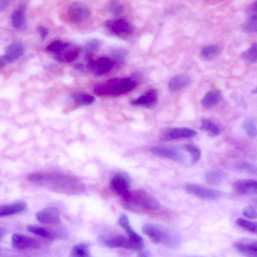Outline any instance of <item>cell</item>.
Returning <instances> with one entry per match:
<instances>
[{"label": "cell", "mask_w": 257, "mask_h": 257, "mask_svg": "<svg viewBox=\"0 0 257 257\" xmlns=\"http://www.w3.org/2000/svg\"><path fill=\"white\" fill-rule=\"evenodd\" d=\"M197 135L196 132L187 127H172L162 131L159 136L161 141H170L182 139L191 138Z\"/></svg>", "instance_id": "cell-8"}, {"label": "cell", "mask_w": 257, "mask_h": 257, "mask_svg": "<svg viewBox=\"0 0 257 257\" xmlns=\"http://www.w3.org/2000/svg\"><path fill=\"white\" fill-rule=\"evenodd\" d=\"M220 51L219 47L216 45H211L203 47L200 51V56L204 60H210L217 56Z\"/></svg>", "instance_id": "cell-28"}, {"label": "cell", "mask_w": 257, "mask_h": 257, "mask_svg": "<svg viewBox=\"0 0 257 257\" xmlns=\"http://www.w3.org/2000/svg\"><path fill=\"white\" fill-rule=\"evenodd\" d=\"M232 187L239 194H255L257 191V182L252 179H239L233 183Z\"/></svg>", "instance_id": "cell-17"}, {"label": "cell", "mask_w": 257, "mask_h": 257, "mask_svg": "<svg viewBox=\"0 0 257 257\" xmlns=\"http://www.w3.org/2000/svg\"><path fill=\"white\" fill-rule=\"evenodd\" d=\"M121 199L123 207L134 212L157 211L161 208L158 200L144 190L130 191L125 197Z\"/></svg>", "instance_id": "cell-3"}, {"label": "cell", "mask_w": 257, "mask_h": 257, "mask_svg": "<svg viewBox=\"0 0 257 257\" xmlns=\"http://www.w3.org/2000/svg\"><path fill=\"white\" fill-rule=\"evenodd\" d=\"M242 214L245 217L250 219L256 218L257 216L256 211L252 206H248L244 208Z\"/></svg>", "instance_id": "cell-41"}, {"label": "cell", "mask_w": 257, "mask_h": 257, "mask_svg": "<svg viewBox=\"0 0 257 257\" xmlns=\"http://www.w3.org/2000/svg\"><path fill=\"white\" fill-rule=\"evenodd\" d=\"M13 246L19 250L38 249L41 244L36 239L23 234L15 233L12 236Z\"/></svg>", "instance_id": "cell-14"}, {"label": "cell", "mask_w": 257, "mask_h": 257, "mask_svg": "<svg viewBox=\"0 0 257 257\" xmlns=\"http://www.w3.org/2000/svg\"><path fill=\"white\" fill-rule=\"evenodd\" d=\"M104 244L110 248H122L132 249V247L128 238L120 234L109 235L103 239Z\"/></svg>", "instance_id": "cell-18"}, {"label": "cell", "mask_w": 257, "mask_h": 257, "mask_svg": "<svg viewBox=\"0 0 257 257\" xmlns=\"http://www.w3.org/2000/svg\"><path fill=\"white\" fill-rule=\"evenodd\" d=\"M9 5V2L5 0H0V13L6 11Z\"/></svg>", "instance_id": "cell-44"}, {"label": "cell", "mask_w": 257, "mask_h": 257, "mask_svg": "<svg viewBox=\"0 0 257 257\" xmlns=\"http://www.w3.org/2000/svg\"><path fill=\"white\" fill-rule=\"evenodd\" d=\"M158 100L157 91L154 89H151L137 98L132 100L130 103L134 106L151 108L156 105Z\"/></svg>", "instance_id": "cell-16"}, {"label": "cell", "mask_w": 257, "mask_h": 257, "mask_svg": "<svg viewBox=\"0 0 257 257\" xmlns=\"http://www.w3.org/2000/svg\"><path fill=\"white\" fill-rule=\"evenodd\" d=\"M113 65V62L110 59L101 57L96 59L89 60L87 64V69L94 75L99 76L110 72Z\"/></svg>", "instance_id": "cell-9"}, {"label": "cell", "mask_w": 257, "mask_h": 257, "mask_svg": "<svg viewBox=\"0 0 257 257\" xmlns=\"http://www.w3.org/2000/svg\"><path fill=\"white\" fill-rule=\"evenodd\" d=\"M222 96L220 92L216 90H210L207 92L201 99L202 105L206 108L212 107L218 104L222 99Z\"/></svg>", "instance_id": "cell-24"}, {"label": "cell", "mask_w": 257, "mask_h": 257, "mask_svg": "<svg viewBox=\"0 0 257 257\" xmlns=\"http://www.w3.org/2000/svg\"><path fill=\"white\" fill-rule=\"evenodd\" d=\"M128 52L124 49H113L111 52V55L113 60L116 62H121L123 61L128 55Z\"/></svg>", "instance_id": "cell-37"}, {"label": "cell", "mask_w": 257, "mask_h": 257, "mask_svg": "<svg viewBox=\"0 0 257 257\" xmlns=\"http://www.w3.org/2000/svg\"><path fill=\"white\" fill-rule=\"evenodd\" d=\"M234 247L242 253L248 257H257V242L236 241Z\"/></svg>", "instance_id": "cell-22"}, {"label": "cell", "mask_w": 257, "mask_h": 257, "mask_svg": "<svg viewBox=\"0 0 257 257\" xmlns=\"http://www.w3.org/2000/svg\"><path fill=\"white\" fill-rule=\"evenodd\" d=\"M27 204L23 202L0 206V217L8 216L23 211Z\"/></svg>", "instance_id": "cell-23"}, {"label": "cell", "mask_w": 257, "mask_h": 257, "mask_svg": "<svg viewBox=\"0 0 257 257\" xmlns=\"http://www.w3.org/2000/svg\"><path fill=\"white\" fill-rule=\"evenodd\" d=\"M204 177L207 184L216 186L221 182L224 178V174L220 170L211 169L205 173Z\"/></svg>", "instance_id": "cell-26"}, {"label": "cell", "mask_w": 257, "mask_h": 257, "mask_svg": "<svg viewBox=\"0 0 257 257\" xmlns=\"http://www.w3.org/2000/svg\"><path fill=\"white\" fill-rule=\"evenodd\" d=\"M24 49L22 44L13 43L9 45L6 49V56L9 63L13 62L19 59L24 54Z\"/></svg>", "instance_id": "cell-21"}, {"label": "cell", "mask_w": 257, "mask_h": 257, "mask_svg": "<svg viewBox=\"0 0 257 257\" xmlns=\"http://www.w3.org/2000/svg\"><path fill=\"white\" fill-rule=\"evenodd\" d=\"M27 179L34 184L61 191H76L79 188L76 179L58 173H34L29 174Z\"/></svg>", "instance_id": "cell-1"}, {"label": "cell", "mask_w": 257, "mask_h": 257, "mask_svg": "<svg viewBox=\"0 0 257 257\" xmlns=\"http://www.w3.org/2000/svg\"><path fill=\"white\" fill-rule=\"evenodd\" d=\"M102 44L101 40L97 39H92L88 42L85 47V56L89 57L96 53Z\"/></svg>", "instance_id": "cell-31"}, {"label": "cell", "mask_w": 257, "mask_h": 257, "mask_svg": "<svg viewBox=\"0 0 257 257\" xmlns=\"http://www.w3.org/2000/svg\"><path fill=\"white\" fill-rule=\"evenodd\" d=\"M111 191L120 196L121 198L125 197L130 192V183L127 178L123 175L115 174L109 184Z\"/></svg>", "instance_id": "cell-15"}, {"label": "cell", "mask_w": 257, "mask_h": 257, "mask_svg": "<svg viewBox=\"0 0 257 257\" xmlns=\"http://www.w3.org/2000/svg\"><path fill=\"white\" fill-rule=\"evenodd\" d=\"M6 232L7 230L5 228L0 227V242L2 239L5 236V234L6 233Z\"/></svg>", "instance_id": "cell-46"}, {"label": "cell", "mask_w": 257, "mask_h": 257, "mask_svg": "<svg viewBox=\"0 0 257 257\" xmlns=\"http://www.w3.org/2000/svg\"><path fill=\"white\" fill-rule=\"evenodd\" d=\"M36 218L41 223L48 225H57L61 221V215L59 210L55 207H49L37 212Z\"/></svg>", "instance_id": "cell-13"}, {"label": "cell", "mask_w": 257, "mask_h": 257, "mask_svg": "<svg viewBox=\"0 0 257 257\" xmlns=\"http://www.w3.org/2000/svg\"><path fill=\"white\" fill-rule=\"evenodd\" d=\"M256 43H253L249 48L241 53L242 59L248 63H255L256 62Z\"/></svg>", "instance_id": "cell-32"}, {"label": "cell", "mask_w": 257, "mask_h": 257, "mask_svg": "<svg viewBox=\"0 0 257 257\" xmlns=\"http://www.w3.org/2000/svg\"><path fill=\"white\" fill-rule=\"evenodd\" d=\"M11 21L14 28L16 30L23 31L26 28V20L22 10L18 9L14 11L11 15Z\"/></svg>", "instance_id": "cell-25"}, {"label": "cell", "mask_w": 257, "mask_h": 257, "mask_svg": "<svg viewBox=\"0 0 257 257\" xmlns=\"http://www.w3.org/2000/svg\"><path fill=\"white\" fill-rule=\"evenodd\" d=\"M71 97L76 103L83 106L89 105L95 101V98L93 96L85 93H75Z\"/></svg>", "instance_id": "cell-27"}, {"label": "cell", "mask_w": 257, "mask_h": 257, "mask_svg": "<svg viewBox=\"0 0 257 257\" xmlns=\"http://www.w3.org/2000/svg\"><path fill=\"white\" fill-rule=\"evenodd\" d=\"M143 233L155 244L171 245L174 243L175 237L170 230L165 226L152 223H148L142 227Z\"/></svg>", "instance_id": "cell-4"}, {"label": "cell", "mask_w": 257, "mask_h": 257, "mask_svg": "<svg viewBox=\"0 0 257 257\" xmlns=\"http://www.w3.org/2000/svg\"><path fill=\"white\" fill-rule=\"evenodd\" d=\"M75 67L76 69L80 71H83L84 70L83 66L81 64H76L75 66Z\"/></svg>", "instance_id": "cell-47"}, {"label": "cell", "mask_w": 257, "mask_h": 257, "mask_svg": "<svg viewBox=\"0 0 257 257\" xmlns=\"http://www.w3.org/2000/svg\"><path fill=\"white\" fill-rule=\"evenodd\" d=\"M235 167L239 170L244 171L248 173L253 174L256 173V168L255 166L248 162H239L236 165Z\"/></svg>", "instance_id": "cell-38"}, {"label": "cell", "mask_w": 257, "mask_h": 257, "mask_svg": "<svg viewBox=\"0 0 257 257\" xmlns=\"http://www.w3.org/2000/svg\"><path fill=\"white\" fill-rule=\"evenodd\" d=\"M235 223L239 226L248 232L254 233L257 232L256 222L239 218L235 220Z\"/></svg>", "instance_id": "cell-34"}, {"label": "cell", "mask_w": 257, "mask_h": 257, "mask_svg": "<svg viewBox=\"0 0 257 257\" xmlns=\"http://www.w3.org/2000/svg\"><path fill=\"white\" fill-rule=\"evenodd\" d=\"M90 254L89 246L83 243L74 245L70 253L71 257H89Z\"/></svg>", "instance_id": "cell-30"}, {"label": "cell", "mask_w": 257, "mask_h": 257, "mask_svg": "<svg viewBox=\"0 0 257 257\" xmlns=\"http://www.w3.org/2000/svg\"><path fill=\"white\" fill-rule=\"evenodd\" d=\"M242 127L249 137L253 138L256 136V125L253 119H245L242 123Z\"/></svg>", "instance_id": "cell-36"}, {"label": "cell", "mask_w": 257, "mask_h": 257, "mask_svg": "<svg viewBox=\"0 0 257 257\" xmlns=\"http://www.w3.org/2000/svg\"><path fill=\"white\" fill-rule=\"evenodd\" d=\"M66 43L60 40H56L51 43L46 48L47 52L53 54L59 52L65 45Z\"/></svg>", "instance_id": "cell-39"}, {"label": "cell", "mask_w": 257, "mask_h": 257, "mask_svg": "<svg viewBox=\"0 0 257 257\" xmlns=\"http://www.w3.org/2000/svg\"><path fill=\"white\" fill-rule=\"evenodd\" d=\"M257 16L251 15L242 25V29L248 33H256Z\"/></svg>", "instance_id": "cell-33"}, {"label": "cell", "mask_w": 257, "mask_h": 257, "mask_svg": "<svg viewBox=\"0 0 257 257\" xmlns=\"http://www.w3.org/2000/svg\"><path fill=\"white\" fill-rule=\"evenodd\" d=\"M140 76L134 74L130 77L115 78L97 85L94 88V93L98 96H118L134 89Z\"/></svg>", "instance_id": "cell-2"}, {"label": "cell", "mask_w": 257, "mask_h": 257, "mask_svg": "<svg viewBox=\"0 0 257 257\" xmlns=\"http://www.w3.org/2000/svg\"><path fill=\"white\" fill-rule=\"evenodd\" d=\"M105 27L111 34L120 37H127L134 33V28L125 19H116L106 21Z\"/></svg>", "instance_id": "cell-5"}, {"label": "cell", "mask_w": 257, "mask_h": 257, "mask_svg": "<svg viewBox=\"0 0 257 257\" xmlns=\"http://www.w3.org/2000/svg\"><path fill=\"white\" fill-rule=\"evenodd\" d=\"M200 128L206 131L212 137H215L220 133L218 127L211 120L207 118H203L201 120Z\"/></svg>", "instance_id": "cell-29"}, {"label": "cell", "mask_w": 257, "mask_h": 257, "mask_svg": "<svg viewBox=\"0 0 257 257\" xmlns=\"http://www.w3.org/2000/svg\"><path fill=\"white\" fill-rule=\"evenodd\" d=\"M38 31L42 39H45L49 33L48 29L42 26H40L38 28Z\"/></svg>", "instance_id": "cell-42"}, {"label": "cell", "mask_w": 257, "mask_h": 257, "mask_svg": "<svg viewBox=\"0 0 257 257\" xmlns=\"http://www.w3.org/2000/svg\"><path fill=\"white\" fill-rule=\"evenodd\" d=\"M190 82L189 76L184 73L178 74L169 80L168 88L171 91H179L188 86Z\"/></svg>", "instance_id": "cell-20"}, {"label": "cell", "mask_w": 257, "mask_h": 257, "mask_svg": "<svg viewBox=\"0 0 257 257\" xmlns=\"http://www.w3.org/2000/svg\"><path fill=\"white\" fill-rule=\"evenodd\" d=\"M248 13L251 15H256L257 12V1L253 2L248 8Z\"/></svg>", "instance_id": "cell-43"}, {"label": "cell", "mask_w": 257, "mask_h": 257, "mask_svg": "<svg viewBox=\"0 0 257 257\" xmlns=\"http://www.w3.org/2000/svg\"><path fill=\"white\" fill-rule=\"evenodd\" d=\"M152 154L160 157L169 159L175 162L183 161V155L176 148L166 146H156L151 149Z\"/></svg>", "instance_id": "cell-12"}, {"label": "cell", "mask_w": 257, "mask_h": 257, "mask_svg": "<svg viewBox=\"0 0 257 257\" xmlns=\"http://www.w3.org/2000/svg\"><path fill=\"white\" fill-rule=\"evenodd\" d=\"M109 12L113 15H118L123 11V7L118 1H110L108 5Z\"/></svg>", "instance_id": "cell-40"}, {"label": "cell", "mask_w": 257, "mask_h": 257, "mask_svg": "<svg viewBox=\"0 0 257 257\" xmlns=\"http://www.w3.org/2000/svg\"><path fill=\"white\" fill-rule=\"evenodd\" d=\"M184 189L191 195L207 200L217 199L222 195L218 190L192 183L186 184Z\"/></svg>", "instance_id": "cell-7"}, {"label": "cell", "mask_w": 257, "mask_h": 257, "mask_svg": "<svg viewBox=\"0 0 257 257\" xmlns=\"http://www.w3.org/2000/svg\"><path fill=\"white\" fill-rule=\"evenodd\" d=\"M27 229L35 234L47 239H55L62 237L61 232L47 227L29 225Z\"/></svg>", "instance_id": "cell-19"}, {"label": "cell", "mask_w": 257, "mask_h": 257, "mask_svg": "<svg viewBox=\"0 0 257 257\" xmlns=\"http://www.w3.org/2000/svg\"><path fill=\"white\" fill-rule=\"evenodd\" d=\"M82 52L80 47L66 43L64 47L58 52L54 54L56 61L61 63L73 62L77 59Z\"/></svg>", "instance_id": "cell-10"}, {"label": "cell", "mask_w": 257, "mask_h": 257, "mask_svg": "<svg viewBox=\"0 0 257 257\" xmlns=\"http://www.w3.org/2000/svg\"><path fill=\"white\" fill-rule=\"evenodd\" d=\"M67 15L72 22L80 23L88 20L91 13L85 4L80 2H74L68 7Z\"/></svg>", "instance_id": "cell-6"}, {"label": "cell", "mask_w": 257, "mask_h": 257, "mask_svg": "<svg viewBox=\"0 0 257 257\" xmlns=\"http://www.w3.org/2000/svg\"><path fill=\"white\" fill-rule=\"evenodd\" d=\"M7 63L9 62L6 56L5 55L0 56V69L4 67Z\"/></svg>", "instance_id": "cell-45"}, {"label": "cell", "mask_w": 257, "mask_h": 257, "mask_svg": "<svg viewBox=\"0 0 257 257\" xmlns=\"http://www.w3.org/2000/svg\"><path fill=\"white\" fill-rule=\"evenodd\" d=\"M184 147L191 156V163H195L198 162L201 156V152L199 148L192 144H186Z\"/></svg>", "instance_id": "cell-35"}, {"label": "cell", "mask_w": 257, "mask_h": 257, "mask_svg": "<svg viewBox=\"0 0 257 257\" xmlns=\"http://www.w3.org/2000/svg\"><path fill=\"white\" fill-rule=\"evenodd\" d=\"M118 224L127 232L132 245V250H137L141 249L144 245L143 239L132 228L126 215L123 214L120 216L118 220Z\"/></svg>", "instance_id": "cell-11"}]
</instances>
